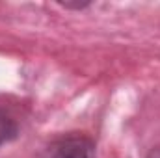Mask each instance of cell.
<instances>
[{
    "label": "cell",
    "mask_w": 160,
    "mask_h": 158,
    "mask_svg": "<svg viewBox=\"0 0 160 158\" xmlns=\"http://www.w3.org/2000/svg\"><path fill=\"white\" fill-rule=\"evenodd\" d=\"M43 158H95V143L84 134H65L50 141Z\"/></svg>",
    "instance_id": "obj_1"
},
{
    "label": "cell",
    "mask_w": 160,
    "mask_h": 158,
    "mask_svg": "<svg viewBox=\"0 0 160 158\" xmlns=\"http://www.w3.org/2000/svg\"><path fill=\"white\" fill-rule=\"evenodd\" d=\"M17 134H19V125H17V121L11 117V116H8L6 112L0 110V145H4V143L15 140Z\"/></svg>",
    "instance_id": "obj_2"
},
{
    "label": "cell",
    "mask_w": 160,
    "mask_h": 158,
    "mask_svg": "<svg viewBox=\"0 0 160 158\" xmlns=\"http://www.w3.org/2000/svg\"><path fill=\"white\" fill-rule=\"evenodd\" d=\"M147 158H160V147L153 149V151L149 153V156H147Z\"/></svg>",
    "instance_id": "obj_3"
}]
</instances>
